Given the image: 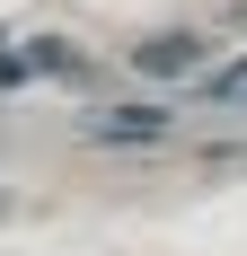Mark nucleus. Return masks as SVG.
Wrapping results in <instances>:
<instances>
[{
	"mask_svg": "<svg viewBox=\"0 0 247 256\" xmlns=\"http://www.w3.org/2000/svg\"><path fill=\"white\" fill-rule=\"evenodd\" d=\"M88 132L98 142H168V106H106V115H88Z\"/></svg>",
	"mask_w": 247,
	"mask_h": 256,
	"instance_id": "nucleus-1",
	"label": "nucleus"
},
{
	"mask_svg": "<svg viewBox=\"0 0 247 256\" xmlns=\"http://www.w3.org/2000/svg\"><path fill=\"white\" fill-rule=\"evenodd\" d=\"M203 88H212V98H247V62H238V71H221V80H203Z\"/></svg>",
	"mask_w": 247,
	"mask_h": 256,
	"instance_id": "nucleus-2",
	"label": "nucleus"
},
{
	"mask_svg": "<svg viewBox=\"0 0 247 256\" xmlns=\"http://www.w3.org/2000/svg\"><path fill=\"white\" fill-rule=\"evenodd\" d=\"M0 212H9V194H0Z\"/></svg>",
	"mask_w": 247,
	"mask_h": 256,
	"instance_id": "nucleus-3",
	"label": "nucleus"
}]
</instances>
